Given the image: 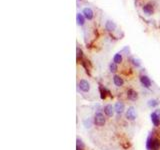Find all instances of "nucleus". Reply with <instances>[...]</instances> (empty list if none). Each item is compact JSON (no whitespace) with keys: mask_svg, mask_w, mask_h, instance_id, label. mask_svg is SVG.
<instances>
[{"mask_svg":"<svg viewBox=\"0 0 160 150\" xmlns=\"http://www.w3.org/2000/svg\"><path fill=\"white\" fill-rule=\"evenodd\" d=\"M130 61H131V63H132V64L134 65L135 67H140V66H141V62H140V60H139V59L135 58V57H132Z\"/></svg>","mask_w":160,"mask_h":150,"instance_id":"6ab92c4d","label":"nucleus"},{"mask_svg":"<svg viewBox=\"0 0 160 150\" xmlns=\"http://www.w3.org/2000/svg\"><path fill=\"white\" fill-rule=\"evenodd\" d=\"M82 14L84 15V17L86 18L87 21H92L94 19V16H95V13H94V10L90 7V6H84L82 8Z\"/></svg>","mask_w":160,"mask_h":150,"instance_id":"f03ea898","label":"nucleus"},{"mask_svg":"<svg viewBox=\"0 0 160 150\" xmlns=\"http://www.w3.org/2000/svg\"><path fill=\"white\" fill-rule=\"evenodd\" d=\"M99 90H100V97L102 100H104L106 98V93L110 94V92L108 91L106 88H103V87H99Z\"/></svg>","mask_w":160,"mask_h":150,"instance_id":"a211bd4d","label":"nucleus"},{"mask_svg":"<svg viewBox=\"0 0 160 150\" xmlns=\"http://www.w3.org/2000/svg\"><path fill=\"white\" fill-rule=\"evenodd\" d=\"M150 118H151V122H152V124L155 127L159 126V124H160V117L156 114V113H155V112L151 113V114H150Z\"/></svg>","mask_w":160,"mask_h":150,"instance_id":"ddd939ff","label":"nucleus"},{"mask_svg":"<svg viewBox=\"0 0 160 150\" xmlns=\"http://www.w3.org/2000/svg\"><path fill=\"white\" fill-rule=\"evenodd\" d=\"M76 146L80 147L82 150L84 149V144H83V142H82V140H81V139L77 138V144H76Z\"/></svg>","mask_w":160,"mask_h":150,"instance_id":"4be33fe9","label":"nucleus"},{"mask_svg":"<svg viewBox=\"0 0 160 150\" xmlns=\"http://www.w3.org/2000/svg\"><path fill=\"white\" fill-rule=\"evenodd\" d=\"M77 1H81V0H77Z\"/></svg>","mask_w":160,"mask_h":150,"instance_id":"b1692460","label":"nucleus"},{"mask_svg":"<svg viewBox=\"0 0 160 150\" xmlns=\"http://www.w3.org/2000/svg\"><path fill=\"white\" fill-rule=\"evenodd\" d=\"M103 110H104V113L108 117H112L113 114H114V112H115V109H114V107L112 105H111V104H107V105H105Z\"/></svg>","mask_w":160,"mask_h":150,"instance_id":"9b49d317","label":"nucleus"},{"mask_svg":"<svg viewBox=\"0 0 160 150\" xmlns=\"http://www.w3.org/2000/svg\"><path fill=\"white\" fill-rule=\"evenodd\" d=\"M147 104H148V106L150 108H154V107H156V106L159 105V101L157 99H150L149 101L147 102Z\"/></svg>","mask_w":160,"mask_h":150,"instance_id":"dca6fc26","label":"nucleus"},{"mask_svg":"<svg viewBox=\"0 0 160 150\" xmlns=\"http://www.w3.org/2000/svg\"><path fill=\"white\" fill-rule=\"evenodd\" d=\"M139 79H140V82H141V84H142L143 87L147 88V89L151 88V86H152V82H151L150 78L147 75H141Z\"/></svg>","mask_w":160,"mask_h":150,"instance_id":"0eeeda50","label":"nucleus"},{"mask_svg":"<svg viewBox=\"0 0 160 150\" xmlns=\"http://www.w3.org/2000/svg\"><path fill=\"white\" fill-rule=\"evenodd\" d=\"M136 111H135V108L133 106L128 107V109L126 110V118L129 121H134L136 120Z\"/></svg>","mask_w":160,"mask_h":150,"instance_id":"423d86ee","label":"nucleus"},{"mask_svg":"<svg viewBox=\"0 0 160 150\" xmlns=\"http://www.w3.org/2000/svg\"><path fill=\"white\" fill-rule=\"evenodd\" d=\"M78 88L83 93H88L91 89L90 82L86 79H80V81L78 82Z\"/></svg>","mask_w":160,"mask_h":150,"instance_id":"7ed1b4c3","label":"nucleus"},{"mask_svg":"<svg viewBox=\"0 0 160 150\" xmlns=\"http://www.w3.org/2000/svg\"><path fill=\"white\" fill-rule=\"evenodd\" d=\"M127 98L131 100V101H135V100L138 98V93H137L134 89L129 88L127 90Z\"/></svg>","mask_w":160,"mask_h":150,"instance_id":"1a4fd4ad","label":"nucleus"},{"mask_svg":"<svg viewBox=\"0 0 160 150\" xmlns=\"http://www.w3.org/2000/svg\"><path fill=\"white\" fill-rule=\"evenodd\" d=\"M106 122V119H105V116L102 112L100 111H97L95 114H94V117H93V123H94L96 126H104Z\"/></svg>","mask_w":160,"mask_h":150,"instance_id":"f257e3e1","label":"nucleus"},{"mask_svg":"<svg viewBox=\"0 0 160 150\" xmlns=\"http://www.w3.org/2000/svg\"><path fill=\"white\" fill-rule=\"evenodd\" d=\"M142 13L145 16H152L154 14V5L152 3H146L142 6Z\"/></svg>","mask_w":160,"mask_h":150,"instance_id":"20e7f679","label":"nucleus"},{"mask_svg":"<svg viewBox=\"0 0 160 150\" xmlns=\"http://www.w3.org/2000/svg\"><path fill=\"white\" fill-rule=\"evenodd\" d=\"M118 70V65L116 64V63H114L113 61L109 64V71L111 72V73H115Z\"/></svg>","mask_w":160,"mask_h":150,"instance_id":"f3484780","label":"nucleus"},{"mask_svg":"<svg viewBox=\"0 0 160 150\" xmlns=\"http://www.w3.org/2000/svg\"><path fill=\"white\" fill-rule=\"evenodd\" d=\"M160 148V140L158 138H153L151 142L150 150H159Z\"/></svg>","mask_w":160,"mask_h":150,"instance_id":"4468645a","label":"nucleus"},{"mask_svg":"<svg viewBox=\"0 0 160 150\" xmlns=\"http://www.w3.org/2000/svg\"><path fill=\"white\" fill-rule=\"evenodd\" d=\"M113 83L115 86H117V87H122L123 84H124V80L120 77L119 75H116V74H114L113 75Z\"/></svg>","mask_w":160,"mask_h":150,"instance_id":"f8f14e48","label":"nucleus"},{"mask_svg":"<svg viewBox=\"0 0 160 150\" xmlns=\"http://www.w3.org/2000/svg\"><path fill=\"white\" fill-rule=\"evenodd\" d=\"M104 28L106 31H108V32H114V31L117 29V24L115 23L113 20L108 19V20L105 21Z\"/></svg>","mask_w":160,"mask_h":150,"instance_id":"39448f33","label":"nucleus"},{"mask_svg":"<svg viewBox=\"0 0 160 150\" xmlns=\"http://www.w3.org/2000/svg\"><path fill=\"white\" fill-rule=\"evenodd\" d=\"M83 123H84V126L86 127V128H90L91 127V120L90 119H86V120H84L83 121Z\"/></svg>","mask_w":160,"mask_h":150,"instance_id":"412c9836","label":"nucleus"},{"mask_svg":"<svg viewBox=\"0 0 160 150\" xmlns=\"http://www.w3.org/2000/svg\"><path fill=\"white\" fill-rule=\"evenodd\" d=\"M86 18L84 17V15L82 14V12H77L76 13V23L79 27H83L86 23Z\"/></svg>","mask_w":160,"mask_h":150,"instance_id":"6e6552de","label":"nucleus"},{"mask_svg":"<svg viewBox=\"0 0 160 150\" xmlns=\"http://www.w3.org/2000/svg\"><path fill=\"white\" fill-rule=\"evenodd\" d=\"M123 61V56H122V53L121 52H118L116 53L115 55L113 56V62L116 63V64H121Z\"/></svg>","mask_w":160,"mask_h":150,"instance_id":"2eb2a0df","label":"nucleus"},{"mask_svg":"<svg viewBox=\"0 0 160 150\" xmlns=\"http://www.w3.org/2000/svg\"><path fill=\"white\" fill-rule=\"evenodd\" d=\"M152 136H148L147 140H146V148H147L148 150H150V146H151V142H152Z\"/></svg>","mask_w":160,"mask_h":150,"instance_id":"aec40b11","label":"nucleus"},{"mask_svg":"<svg viewBox=\"0 0 160 150\" xmlns=\"http://www.w3.org/2000/svg\"><path fill=\"white\" fill-rule=\"evenodd\" d=\"M114 109H115V112L117 113V114H122L125 110V106H124V103L121 102V101H118L115 103L114 105Z\"/></svg>","mask_w":160,"mask_h":150,"instance_id":"9d476101","label":"nucleus"},{"mask_svg":"<svg viewBox=\"0 0 160 150\" xmlns=\"http://www.w3.org/2000/svg\"><path fill=\"white\" fill-rule=\"evenodd\" d=\"M154 112L156 113V114H157V115H158L159 117H160V109H156V110H155Z\"/></svg>","mask_w":160,"mask_h":150,"instance_id":"5701e85b","label":"nucleus"}]
</instances>
